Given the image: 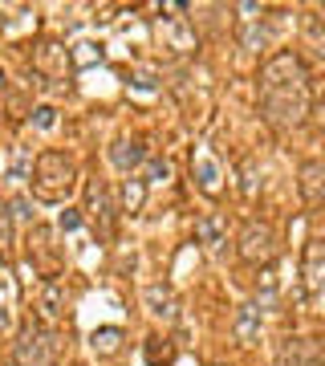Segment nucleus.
Segmentation results:
<instances>
[{
	"instance_id": "1",
	"label": "nucleus",
	"mask_w": 325,
	"mask_h": 366,
	"mask_svg": "<svg viewBox=\"0 0 325 366\" xmlns=\"http://www.w3.org/2000/svg\"><path fill=\"white\" fill-rule=\"evenodd\" d=\"M256 98H260V118L273 131H297L309 118L313 94H309V69L297 53H276L260 66V82H256Z\"/></svg>"
},
{
	"instance_id": "2",
	"label": "nucleus",
	"mask_w": 325,
	"mask_h": 366,
	"mask_svg": "<svg viewBox=\"0 0 325 366\" xmlns=\"http://www.w3.org/2000/svg\"><path fill=\"white\" fill-rule=\"evenodd\" d=\"M78 187V163L65 150H41L32 163V196L41 203H61Z\"/></svg>"
},
{
	"instance_id": "3",
	"label": "nucleus",
	"mask_w": 325,
	"mask_h": 366,
	"mask_svg": "<svg viewBox=\"0 0 325 366\" xmlns=\"http://www.w3.org/2000/svg\"><path fill=\"white\" fill-rule=\"evenodd\" d=\"M16 366H53L57 362V333L45 326H25L13 342Z\"/></svg>"
},
{
	"instance_id": "4",
	"label": "nucleus",
	"mask_w": 325,
	"mask_h": 366,
	"mask_svg": "<svg viewBox=\"0 0 325 366\" xmlns=\"http://www.w3.org/2000/svg\"><path fill=\"white\" fill-rule=\"evenodd\" d=\"M276 366H325V342L309 333H289L276 346Z\"/></svg>"
},
{
	"instance_id": "5",
	"label": "nucleus",
	"mask_w": 325,
	"mask_h": 366,
	"mask_svg": "<svg viewBox=\"0 0 325 366\" xmlns=\"http://www.w3.org/2000/svg\"><path fill=\"white\" fill-rule=\"evenodd\" d=\"M276 256V232L273 224H260V220H248L240 232V261L248 265H268Z\"/></svg>"
},
{
	"instance_id": "6",
	"label": "nucleus",
	"mask_w": 325,
	"mask_h": 366,
	"mask_svg": "<svg viewBox=\"0 0 325 366\" xmlns=\"http://www.w3.org/2000/svg\"><path fill=\"white\" fill-rule=\"evenodd\" d=\"M85 212L94 220L98 236H102V240H114V196L102 179L85 183Z\"/></svg>"
},
{
	"instance_id": "7",
	"label": "nucleus",
	"mask_w": 325,
	"mask_h": 366,
	"mask_svg": "<svg viewBox=\"0 0 325 366\" xmlns=\"http://www.w3.org/2000/svg\"><path fill=\"white\" fill-rule=\"evenodd\" d=\"M305 293L313 305H325V240H313L305 252Z\"/></svg>"
},
{
	"instance_id": "8",
	"label": "nucleus",
	"mask_w": 325,
	"mask_h": 366,
	"mask_svg": "<svg viewBox=\"0 0 325 366\" xmlns=\"http://www.w3.org/2000/svg\"><path fill=\"white\" fill-rule=\"evenodd\" d=\"M301 200H305L309 212H325V163H305L301 167Z\"/></svg>"
},
{
	"instance_id": "9",
	"label": "nucleus",
	"mask_w": 325,
	"mask_h": 366,
	"mask_svg": "<svg viewBox=\"0 0 325 366\" xmlns=\"http://www.w3.org/2000/svg\"><path fill=\"white\" fill-rule=\"evenodd\" d=\"M143 301H146V309H150L155 317H162L167 326L179 317V301H175V293H171L167 285H146V289H143Z\"/></svg>"
},
{
	"instance_id": "10",
	"label": "nucleus",
	"mask_w": 325,
	"mask_h": 366,
	"mask_svg": "<svg viewBox=\"0 0 325 366\" xmlns=\"http://www.w3.org/2000/svg\"><path fill=\"white\" fill-rule=\"evenodd\" d=\"M232 330H236V338H240V342H256V338H260V305H252V301L236 305Z\"/></svg>"
},
{
	"instance_id": "11",
	"label": "nucleus",
	"mask_w": 325,
	"mask_h": 366,
	"mask_svg": "<svg viewBox=\"0 0 325 366\" xmlns=\"http://www.w3.org/2000/svg\"><path fill=\"white\" fill-rule=\"evenodd\" d=\"M146 159V147L143 143H130V138H118L110 147V163L118 167V171H134V167Z\"/></svg>"
},
{
	"instance_id": "12",
	"label": "nucleus",
	"mask_w": 325,
	"mask_h": 366,
	"mask_svg": "<svg viewBox=\"0 0 325 366\" xmlns=\"http://www.w3.org/2000/svg\"><path fill=\"white\" fill-rule=\"evenodd\" d=\"M69 61H73V53H65L61 45H41V53H37V73H49V78H61Z\"/></svg>"
},
{
	"instance_id": "13",
	"label": "nucleus",
	"mask_w": 325,
	"mask_h": 366,
	"mask_svg": "<svg viewBox=\"0 0 325 366\" xmlns=\"http://www.w3.org/2000/svg\"><path fill=\"white\" fill-rule=\"evenodd\" d=\"M90 350L102 354V358L118 354V350H122V330H118V326H102V330H94L90 333Z\"/></svg>"
},
{
	"instance_id": "14",
	"label": "nucleus",
	"mask_w": 325,
	"mask_h": 366,
	"mask_svg": "<svg viewBox=\"0 0 325 366\" xmlns=\"http://www.w3.org/2000/svg\"><path fill=\"white\" fill-rule=\"evenodd\" d=\"M146 362L150 366H171L175 362V346L162 338H146Z\"/></svg>"
},
{
	"instance_id": "15",
	"label": "nucleus",
	"mask_w": 325,
	"mask_h": 366,
	"mask_svg": "<svg viewBox=\"0 0 325 366\" xmlns=\"http://www.w3.org/2000/svg\"><path fill=\"white\" fill-rule=\"evenodd\" d=\"M195 179H199V187H203L208 196H215V191H220V171H215V163H211V159H195Z\"/></svg>"
},
{
	"instance_id": "16",
	"label": "nucleus",
	"mask_w": 325,
	"mask_h": 366,
	"mask_svg": "<svg viewBox=\"0 0 325 366\" xmlns=\"http://www.w3.org/2000/svg\"><path fill=\"white\" fill-rule=\"evenodd\" d=\"M61 309H65L61 285H49V289H45V301H41V317H45V321H53V317H61Z\"/></svg>"
},
{
	"instance_id": "17",
	"label": "nucleus",
	"mask_w": 325,
	"mask_h": 366,
	"mask_svg": "<svg viewBox=\"0 0 325 366\" xmlns=\"http://www.w3.org/2000/svg\"><path fill=\"white\" fill-rule=\"evenodd\" d=\"M195 232H199V240H203V244H211V249H215V244H224V232H220V224H215L211 216L199 220V224H195Z\"/></svg>"
},
{
	"instance_id": "18",
	"label": "nucleus",
	"mask_w": 325,
	"mask_h": 366,
	"mask_svg": "<svg viewBox=\"0 0 325 366\" xmlns=\"http://www.w3.org/2000/svg\"><path fill=\"white\" fill-rule=\"evenodd\" d=\"M159 29H167V33H171V45H175V49H191V37L179 33V29H183V20H179V17H167Z\"/></svg>"
},
{
	"instance_id": "19",
	"label": "nucleus",
	"mask_w": 325,
	"mask_h": 366,
	"mask_svg": "<svg viewBox=\"0 0 325 366\" xmlns=\"http://www.w3.org/2000/svg\"><path fill=\"white\" fill-rule=\"evenodd\" d=\"M13 244V212H8V203H0V256L8 252Z\"/></svg>"
},
{
	"instance_id": "20",
	"label": "nucleus",
	"mask_w": 325,
	"mask_h": 366,
	"mask_svg": "<svg viewBox=\"0 0 325 366\" xmlns=\"http://www.w3.org/2000/svg\"><path fill=\"white\" fill-rule=\"evenodd\" d=\"M143 196H146L143 179H130V183H126V212H130V216H134V212L143 208Z\"/></svg>"
},
{
	"instance_id": "21",
	"label": "nucleus",
	"mask_w": 325,
	"mask_h": 366,
	"mask_svg": "<svg viewBox=\"0 0 325 366\" xmlns=\"http://www.w3.org/2000/svg\"><path fill=\"white\" fill-rule=\"evenodd\" d=\"M73 61H78V66H94V61H102V49H94V45H78Z\"/></svg>"
},
{
	"instance_id": "22",
	"label": "nucleus",
	"mask_w": 325,
	"mask_h": 366,
	"mask_svg": "<svg viewBox=\"0 0 325 366\" xmlns=\"http://www.w3.org/2000/svg\"><path fill=\"white\" fill-rule=\"evenodd\" d=\"M57 228H61V232H78V228H81V216L73 212V208H65L61 220H57Z\"/></svg>"
},
{
	"instance_id": "23",
	"label": "nucleus",
	"mask_w": 325,
	"mask_h": 366,
	"mask_svg": "<svg viewBox=\"0 0 325 366\" xmlns=\"http://www.w3.org/2000/svg\"><path fill=\"white\" fill-rule=\"evenodd\" d=\"M32 122H37L41 131H49V126H53V106H41V110L32 114Z\"/></svg>"
},
{
	"instance_id": "24",
	"label": "nucleus",
	"mask_w": 325,
	"mask_h": 366,
	"mask_svg": "<svg viewBox=\"0 0 325 366\" xmlns=\"http://www.w3.org/2000/svg\"><path fill=\"white\" fill-rule=\"evenodd\" d=\"M146 175H150V179H167V163H162V159H150V163H146Z\"/></svg>"
},
{
	"instance_id": "25",
	"label": "nucleus",
	"mask_w": 325,
	"mask_h": 366,
	"mask_svg": "<svg viewBox=\"0 0 325 366\" xmlns=\"http://www.w3.org/2000/svg\"><path fill=\"white\" fill-rule=\"evenodd\" d=\"M8 208H13V216H20V220H29V216H32V212H29V200H13Z\"/></svg>"
},
{
	"instance_id": "26",
	"label": "nucleus",
	"mask_w": 325,
	"mask_h": 366,
	"mask_svg": "<svg viewBox=\"0 0 325 366\" xmlns=\"http://www.w3.org/2000/svg\"><path fill=\"white\" fill-rule=\"evenodd\" d=\"M0 94H4V69H0Z\"/></svg>"
},
{
	"instance_id": "27",
	"label": "nucleus",
	"mask_w": 325,
	"mask_h": 366,
	"mask_svg": "<svg viewBox=\"0 0 325 366\" xmlns=\"http://www.w3.org/2000/svg\"><path fill=\"white\" fill-rule=\"evenodd\" d=\"M211 366H220V362H211Z\"/></svg>"
}]
</instances>
